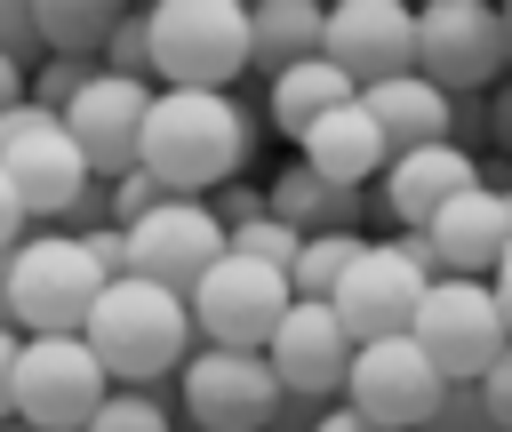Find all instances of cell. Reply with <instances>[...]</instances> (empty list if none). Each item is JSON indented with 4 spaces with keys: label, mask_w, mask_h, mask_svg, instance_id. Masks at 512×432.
Masks as SVG:
<instances>
[{
    "label": "cell",
    "mask_w": 512,
    "mask_h": 432,
    "mask_svg": "<svg viewBox=\"0 0 512 432\" xmlns=\"http://www.w3.org/2000/svg\"><path fill=\"white\" fill-rule=\"evenodd\" d=\"M248 152H256V104L240 88H152L136 168H152L160 192L208 200L248 168Z\"/></svg>",
    "instance_id": "obj_1"
},
{
    "label": "cell",
    "mask_w": 512,
    "mask_h": 432,
    "mask_svg": "<svg viewBox=\"0 0 512 432\" xmlns=\"http://www.w3.org/2000/svg\"><path fill=\"white\" fill-rule=\"evenodd\" d=\"M80 344L96 352V368L112 384H160L192 360V312L176 288H152V280H104L88 320H80Z\"/></svg>",
    "instance_id": "obj_2"
},
{
    "label": "cell",
    "mask_w": 512,
    "mask_h": 432,
    "mask_svg": "<svg viewBox=\"0 0 512 432\" xmlns=\"http://www.w3.org/2000/svg\"><path fill=\"white\" fill-rule=\"evenodd\" d=\"M96 264L72 232H24L0 256V328L16 336H80L88 304H96Z\"/></svg>",
    "instance_id": "obj_3"
},
{
    "label": "cell",
    "mask_w": 512,
    "mask_h": 432,
    "mask_svg": "<svg viewBox=\"0 0 512 432\" xmlns=\"http://www.w3.org/2000/svg\"><path fill=\"white\" fill-rule=\"evenodd\" d=\"M152 88H232L248 72V0H152Z\"/></svg>",
    "instance_id": "obj_4"
},
{
    "label": "cell",
    "mask_w": 512,
    "mask_h": 432,
    "mask_svg": "<svg viewBox=\"0 0 512 432\" xmlns=\"http://www.w3.org/2000/svg\"><path fill=\"white\" fill-rule=\"evenodd\" d=\"M288 304H296V296H288V272H272V264H256V256H232V248L184 288L192 336H200V344H232V352H264V336L280 328Z\"/></svg>",
    "instance_id": "obj_5"
},
{
    "label": "cell",
    "mask_w": 512,
    "mask_h": 432,
    "mask_svg": "<svg viewBox=\"0 0 512 432\" xmlns=\"http://www.w3.org/2000/svg\"><path fill=\"white\" fill-rule=\"evenodd\" d=\"M408 336H416V352H424L448 384H472V376H480V368L512 344V328H504V312H496L488 280H456V272L424 280Z\"/></svg>",
    "instance_id": "obj_6"
},
{
    "label": "cell",
    "mask_w": 512,
    "mask_h": 432,
    "mask_svg": "<svg viewBox=\"0 0 512 432\" xmlns=\"http://www.w3.org/2000/svg\"><path fill=\"white\" fill-rule=\"evenodd\" d=\"M104 392H112V376L96 368V352L80 336H24L16 344V384H8V416L16 424H32V432H80Z\"/></svg>",
    "instance_id": "obj_7"
},
{
    "label": "cell",
    "mask_w": 512,
    "mask_h": 432,
    "mask_svg": "<svg viewBox=\"0 0 512 432\" xmlns=\"http://www.w3.org/2000/svg\"><path fill=\"white\" fill-rule=\"evenodd\" d=\"M176 408H184L192 432H272V416H280V384H272L264 352L192 344V360L176 368Z\"/></svg>",
    "instance_id": "obj_8"
},
{
    "label": "cell",
    "mask_w": 512,
    "mask_h": 432,
    "mask_svg": "<svg viewBox=\"0 0 512 432\" xmlns=\"http://www.w3.org/2000/svg\"><path fill=\"white\" fill-rule=\"evenodd\" d=\"M440 96H480L504 80V32L496 0H424L416 8V64Z\"/></svg>",
    "instance_id": "obj_9"
},
{
    "label": "cell",
    "mask_w": 512,
    "mask_h": 432,
    "mask_svg": "<svg viewBox=\"0 0 512 432\" xmlns=\"http://www.w3.org/2000/svg\"><path fill=\"white\" fill-rule=\"evenodd\" d=\"M448 376L416 352V336H376V344H352V376H344V408L392 424V432H424V416L440 408Z\"/></svg>",
    "instance_id": "obj_10"
},
{
    "label": "cell",
    "mask_w": 512,
    "mask_h": 432,
    "mask_svg": "<svg viewBox=\"0 0 512 432\" xmlns=\"http://www.w3.org/2000/svg\"><path fill=\"white\" fill-rule=\"evenodd\" d=\"M0 176L16 184L24 216H40V224H48V216L88 184V160H80V144L64 136V120H56V112L16 104V112H0Z\"/></svg>",
    "instance_id": "obj_11"
},
{
    "label": "cell",
    "mask_w": 512,
    "mask_h": 432,
    "mask_svg": "<svg viewBox=\"0 0 512 432\" xmlns=\"http://www.w3.org/2000/svg\"><path fill=\"white\" fill-rule=\"evenodd\" d=\"M120 232H128V280H152L176 296L224 256V224L208 216V200H184V192H168L152 216L120 224Z\"/></svg>",
    "instance_id": "obj_12"
},
{
    "label": "cell",
    "mask_w": 512,
    "mask_h": 432,
    "mask_svg": "<svg viewBox=\"0 0 512 432\" xmlns=\"http://www.w3.org/2000/svg\"><path fill=\"white\" fill-rule=\"evenodd\" d=\"M320 56L352 88H376V80L416 64V8H400V0H336V8H320Z\"/></svg>",
    "instance_id": "obj_13"
},
{
    "label": "cell",
    "mask_w": 512,
    "mask_h": 432,
    "mask_svg": "<svg viewBox=\"0 0 512 432\" xmlns=\"http://www.w3.org/2000/svg\"><path fill=\"white\" fill-rule=\"evenodd\" d=\"M264 368H272V384H280L288 400H336L344 376H352V328H344L328 304L296 296V304L280 312V328L264 336Z\"/></svg>",
    "instance_id": "obj_14"
},
{
    "label": "cell",
    "mask_w": 512,
    "mask_h": 432,
    "mask_svg": "<svg viewBox=\"0 0 512 432\" xmlns=\"http://www.w3.org/2000/svg\"><path fill=\"white\" fill-rule=\"evenodd\" d=\"M416 296H424V272L400 256V240H368V248L352 256V272L336 280L328 312L352 328V344H376V336H408Z\"/></svg>",
    "instance_id": "obj_15"
},
{
    "label": "cell",
    "mask_w": 512,
    "mask_h": 432,
    "mask_svg": "<svg viewBox=\"0 0 512 432\" xmlns=\"http://www.w3.org/2000/svg\"><path fill=\"white\" fill-rule=\"evenodd\" d=\"M144 104H152V88H144V80H120V72H104V64H96V80L56 112V120H64V136L80 144V160H88V176H96V184H112L120 168H136Z\"/></svg>",
    "instance_id": "obj_16"
},
{
    "label": "cell",
    "mask_w": 512,
    "mask_h": 432,
    "mask_svg": "<svg viewBox=\"0 0 512 432\" xmlns=\"http://www.w3.org/2000/svg\"><path fill=\"white\" fill-rule=\"evenodd\" d=\"M376 184H384V216H392L400 232H424L464 184H480V160L456 152V144L440 136V144H408V152H392Z\"/></svg>",
    "instance_id": "obj_17"
},
{
    "label": "cell",
    "mask_w": 512,
    "mask_h": 432,
    "mask_svg": "<svg viewBox=\"0 0 512 432\" xmlns=\"http://www.w3.org/2000/svg\"><path fill=\"white\" fill-rule=\"evenodd\" d=\"M424 240H432L440 272H456V280H488V264H496V256H504V240H512V224H504V192L464 184V192L424 224Z\"/></svg>",
    "instance_id": "obj_18"
},
{
    "label": "cell",
    "mask_w": 512,
    "mask_h": 432,
    "mask_svg": "<svg viewBox=\"0 0 512 432\" xmlns=\"http://www.w3.org/2000/svg\"><path fill=\"white\" fill-rule=\"evenodd\" d=\"M296 160H304L312 176H328V184L360 192V184H376V176H384L392 144H384V128H376V120L360 112V96H352V104H336L328 120H312V128L296 136Z\"/></svg>",
    "instance_id": "obj_19"
},
{
    "label": "cell",
    "mask_w": 512,
    "mask_h": 432,
    "mask_svg": "<svg viewBox=\"0 0 512 432\" xmlns=\"http://www.w3.org/2000/svg\"><path fill=\"white\" fill-rule=\"evenodd\" d=\"M360 112L384 128V144H392V152H408V144H440V136H448L456 96H440L424 72H392V80L360 88Z\"/></svg>",
    "instance_id": "obj_20"
},
{
    "label": "cell",
    "mask_w": 512,
    "mask_h": 432,
    "mask_svg": "<svg viewBox=\"0 0 512 432\" xmlns=\"http://www.w3.org/2000/svg\"><path fill=\"white\" fill-rule=\"evenodd\" d=\"M264 216H280L296 240H304V232H360V192H344V184L312 176L304 160H288V168L264 184Z\"/></svg>",
    "instance_id": "obj_21"
},
{
    "label": "cell",
    "mask_w": 512,
    "mask_h": 432,
    "mask_svg": "<svg viewBox=\"0 0 512 432\" xmlns=\"http://www.w3.org/2000/svg\"><path fill=\"white\" fill-rule=\"evenodd\" d=\"M352 96H360V88H352L328 56H304V64H288V72L264 80V112H272V128H280L288 144H296L312 120H328L336 104H352Z\"/></svg>",
    "instance_id": "obj_22"
},
{
    "label": "cell",
    "mask_w": 512,
    "mask_h": 432,
    "mask_svg": "<svg viewBox=\"0 0 512 432\" xmlns=\"http://www.w3.org/2000/svg\"><path fill=\"white\" fill-rule=\"evenodd\" d=\"M304 56H320V0H256L248 8V64L272 80Z\"/></svg>",
    "instance_id": "obj_23"
},
{
    "label": "cell",
    "mask_w": 512,
    "mask_h": 432,
    "mask_svg": "<svg viewBox=\"0 0 512 432\" xmlns=\"http://www.w3.org/2000/svg\"><path fill=\"white\" fill-rule=\"evenodd\" d=\"M112 0H32V24H40V56H80L96 64L104 32H112Z\"/></svg>",
    "instance_id": "obj_24"
},
{
    "label": "cell",
    "mask_w": 512,
    "mask_h": 432,
    "mask_svg": "<svg viewBox=\"0 0 512 432\" xmlns=\"http://www.w3.org/2000/svg\"><path fill=\"white\" fill-rule=\"evenodd\" d=\"M360 248H368L360 232H304V240H296V264H288V296L328 304V296H336V280L352 272V256H360Z\"/></svg>",
    "instance_id": "obj_25"
},
{
    "label": "cell",
    "mask_w": 512,
    "mask_h": 432,
    "mask_svg": "<svg viewBox=\"0 0 512 432\" xmlns=\"http://www.w3.org/2000/svg\"><path fill=\"white\" fill-rule=\"evenodd\" d=\"M80 432H176V424H168V400H160V384H112Z\"/></svg>",
    "instance_id": "obj_26"
},
{
    "label": "cell",
    "mask_w": 512,
    "mask_h": 432,
    "mask_svg": "<svg viewBox=\"0 0 512 432\" xmlns=\"http://www.w3.org/2000/svg\"><path fill=\"white\" fill-rule=\"evenodd\" d=\"M96 64H104V72H120V80H144V88H152V40H144V8H120V16H112V32H104Z\"/></svg>",
    "instance_id": "obj_27"
},
{
    "label": "cell",
    "mask_w": 512,
    "mask_h": 432,
    "mask_svg": "<svg viewBox=\"0 0 512 432\" xmlns=\"http://www.w3.org/2000/svg\"><path fill=\"white\" fill-rule=\"evenodd\" d=\"M96 80V64H80V56H40L32 72H24V104H40V112H64L80 88Z\"/></svg>",
    "instance_id": "obj_28"
},
{
    "label": "cell",
    "mask_w": 512,
    "mask_h": 432,
    "mask_svg": "<svg viewBox=\"0 0 512 432\" xmlns=\"http://www.w3.org/2000/svg\"><path fill=\"white\" fill-rule=\"evenodd\" d=\"M224 248H232V256H256V264H272V272L296 264V232H288L280 216H248V224H232Z\"/></svg>",
    "instance_id": "obj_29"
},
{
    "label": "cell",
    "mask_w": 512,
    "mask_h": 432,
    "mask_svg": "<svg viewBox=\"0 0 512 432\" xmlns=\"http://www.w3.org/2000/svg\"><path fill=\"white\" fill-rule=\"evenodd\" d=\"M168 192H160V176L152 168H120L112 184H104V208H112V224H136V216H152Z\"/></svg>",
    "instance_id": "obj_30"
},
{
    "label": "cell",
    "mask_w": 512,
    "mask_h": 432,
    "mask_svg": "<svg viewBox=\"0 0 512 432\" xmlns=\"http://www.w3.org/2000/svg\"><path fill=\"white\" fill-rule=\"evenodd\" d=\"M0 56H8L16 72H32V64H40V24H32V0H0Z\"/></svg>",
    "instance_id": "obj_31"
},
{
    "label": "cell",
    "mask_w": 512,
    "mask_h": 432,
    "mask_svg": "<svg viewBox=\"0 0 512 432\" xmlns=\"http://www.w3.org/2000/svg\"><path fill=\"white\" fill-rule=\"evenodd\" d=\"M424 432H496V424H488V408H480V392H472V384H448V392H440V408L424 416Z\"/></svg>",
    "instance_id": "obj_32"
},
{
    "label": "cell",
    "mask_w": 512,
    "mask_h": 432,
    "mask_svg": "<svg viewBox=\"0 0 512 432\" xmlns=\"http://www.w3.org/2000/svg\"><path fill=\"white\" fill-rule=\"evenodd\" d=\"M472 392H480L488 424H496V432H512V344H504V352H496V360L472 376Z\"/></svg>",
    "instance_id": "obj_33"
},
{
    "label": "cell",
    "mask_w": 512,
    "mask_h": 432,
    "mask_svg": "<svg viewBox=\"0 0 512 432\" xmlns=\"http://www.w3.org/2000/svg\"><path fill=\"white\" fill-rule=\"evenodd\" d=\"M208 216L232 232V224H248V216H264V184H248V176H232V184H216V200H208Z\"/></svg>",
    "instance_id": "obj_34"
},
{
    "label": "cell",
    "mask_w": 512,
    "mask_h": 432,
    "mask_svg": "<svg viewBox=\"0 0 512 432\" xmlns=\"http://www.w3.org/2000/svg\"><path fill=\"white\" fill-rule=\"evenodd\" d=\"M80 248H88L96 280H128V232H120V224H96V232H80Z\"/></svg>",
    "instance_id": "obj_35"
},
{
    "label": "cell",
    "mask_w": 512,
    "mask_h": 432,
    "mask_svg": "<svg viewBox=\"0 0 512 432\" xmlns=\"http://www.w3.org/2000/svg\"><path fill=\"white\" fill-rule=\"evenodd\" d=\"M488 152H496V160H512V72L488 88Z\"/></svg>",
    "instance_id": "obj_36"
},
{
    "label": "cell",
    "mask_w": 512,
    "mask_h": 432,
    "mask_svg": "<svg viewBox=\"0 0 512 432\" xmlns=\"http://www.w3.org/2000/svg\"><path fill=\"white\" fill-rule=\"evenodd\" d=\"M24 232H32V216H24V200H16V184L0 176V256H8V248H16Z\"/></svg>",
    "instance_id": "obj_37"
},
{
    "label": "cell",
    "mask_w": 512,
    "mask_h": 432,
    "mask_svg": "<svg viewBox=\"0 0 512 432\" xmlns=\"http://www.w3.org/2000/svg\"><path fill=\"white\" fill-rule=\"evenodd\" d=\"M312 432H392V424H376V416H360V408H344V400H336V408H320V416H312Z\"/></svg>",
    "instance_id": "obj_38"
},
{
    "label": "cell",
    "mask_w": 512,
    "mask_h": 432,
    "mask_svg": "<svg viewBox=\"0 0 512 432\" xmlns=\"http://www.w3.org/2000/svg\"><path fill=\"white\" fill-rule=\"evenodd\" d=\"M488 296H496V312H504V328H512V240H504V256L488 264Z\"/></svg>",
    "instance_id": "obj_39"
},
{
    "label": "cell",
    "mask_w": 512,
    "mask_h": 432,
    "mask_svg": "<svg viewBox=\"0 0 512 432\" xmlns=\"http://www.w3.org/2000/svg\"><path fill=\"white\" fill-rule=\"evenodd\" d=\"M16 344H24V336L0 328V416H8V384H16Z\"/></svg>",
    "instance_id": "obj_40"
},
{
    "label": "cell",
    "mask_w": 512,
    "mask_h": 432,
    "mask_svg": "<svg viewBox=\"0 0 512 432\" xmlns=\"http://www.w3.org/2000/svg\"><path fill=\"white\" fill-rule=\"evenodd\" d=\"M16 104H24V72L0 56V112H16Z\"/></svg>",
    "instance_id": "obj_41"
},
{
    "label": "cell",
    "mask_w": 512,
    "mask_h": 432,
    "mask_svg": "<svg viewBox=\"0 0 512 432\" xmlns=\"http://www.w3.org/2000/svg\"><path fill=\"white\" fill-rule=\"evenodd\" d=\"M496 32H504V72H512V0L496 8Z\"/></svg>",
    "instance_id": "obj_42"
},
{
    "label": "cell",
    "mask_w": 512,
    "mask_h": 432,
    "mask_svg": "<svg viewBox=\"0 0 512 432\" xmlns=\"http://www.w3.org/2000/svg\"><path fill=\"white\" fill-rule=\"evenodd\" d=\"M504 224H512V184H504Z\"/></svg>",
    "instance_id": "obj_43"
}]
</instances>
